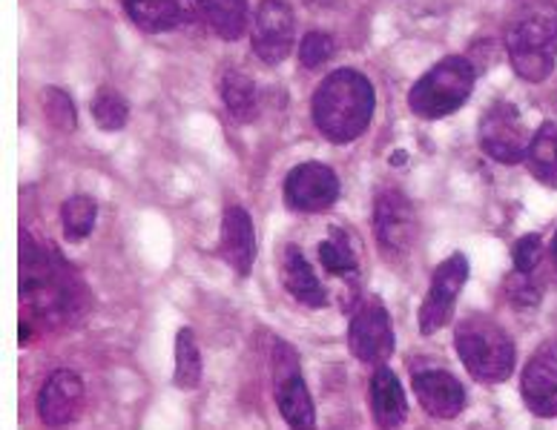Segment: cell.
<instances>
[{
    "instance_id": "6da1fadb",
    "label": "cell",
    "mask_w": 557,
    "mask_h": 430,
    "mask_svg": "<svg viewBox=\"0 0 557 430\" xmlns=\"http://www.w3.org/2000/svg\"><path fill=\"white\" fill-rule=\"evenodd\" d=\"M374 87L357 69L331 72L313 92L311 110L319 132L334 143L357 141L374 118Z\"/></svg>"
},
{
    "instance_id": "7a4b0ae2",
    "label": "cell",
    "mask_w": 557,
    "mask_h": 430,
    "mask_svg": "<svg viewBox=\"0 0 557 430\" xmlns=\"http://www.w3.org/2000/svg\"><path fill=\"white\" fill-rule=\"evenodd\" d=\"M506 49L520 78H549L557 61V0H525L509 21Z\"/></svg>"
},
{
    "instance_id": "3957f363",
    "label": "cell",
    "mask_w": 557,
    "mask_h": 430,
    "mask_svg": "<svg viewBox=\"0 0 557 430\" xmlns=\"http://www.w3.org/2000/svg\"><path fill=\"white\" fill-rule=\"evenodd\" d=\"M460 362L478 382H506L515 370V342L497 321L486 316H469L454 336Z\"/></svg>"
},
{
    "instance_id": "277c9868",
    "label": "cell",
    "mask_w": 557,
    "mask_h": 430,
    "mask_svg": "<svg viewBox=\"0 0 557 430\" xmlns=\"http://www.w3.org/2000/svg\"><path fill=\"white\" fill-rule=\"evenodd\" d=\"M474 78H478V72H474L471 61L460 55L443 58L440 64L431 66L417 80L411 96H408V106L417 118H446L469 101L471 92H474Z\"/></svg>"
},
{
    "instance_id": "5b68a950",
    "label": "cell",
    "mask_w": 557,
    "mask_h": 430,
    "mask_svg": "<svg viewBox=\"0 0 557 430\" xmlns=\"http://www.w3.org/2000/svg\"><path fill=\"white\" fill-rule=\"evenodd\" d=\"M273 365V393H276L278 414L290 428H313L317 425V410L313 399L308 393V384L299 370V356L290 344L276 342L271 356Z\"/></svg>"
},
{
    "instance_id": "8992f818",
    "label": "cell",
    "mask_w": 557,
    "mask_h": 430,
    "mask_svg": "<svg viewBox=\"0 0 557 430\" xmlns=\"http://www.w3.org/2000/svg\"><path fill=\"white\" fill-rule=\"evenodd\" d=\"M374 236L391 262H403L414 250L420 222L411 201L399 190H383L374 199Z\"/></svg>"
},
{
    "instance_id": "52a82bcc",
    "label": "cell",
    "mask_w": 557,
    "mask_h": 430,
    "mask_svg": "<svg viewBox=\"0 0 557 430\" xmlns=\"http://www.w3.org/2000/svg\"><path fill=\"white\" fill-rule=\"evenodd\" d=\"M532 132L515 104H497L480 124V147L488 159L500 164H520L529 152Z\"/></svg>"
},
{
    "instance_id": "ba28073f",
    "label": "cell",
    "mask_w": 557,
    "mask_h": 430,
    "mask_svg": "<svg viewBox=\"0 0 557 430\" xmlns=\"http://www.w3.org/2000/svg\"><path fill=\"white\" fill-rule=\"evenodd\" d=\"M348 347L354 358L366 365H383L394 353V330L391 316L380 299H366L359 304L348 327Z\"/></svg>"
},
{
    "instance_id": "9c48e42d",
    "label": "cell",
    "mask_w": 557,
    "mask_h": 430,
    "mask_svg": "<svg viewBox=\"0 0 557 430\" xmlns=\"http://www.w3.org/2000/svg\"><path fill=\"white\" fill-rule=\"evenodd\" d=\"M466 281H469V258L462 253L448 255L446 262L434 270L431 290L420 307L422 336H434L440 327H446L451 321L454 304H457V295H460Z\"/></svg>"
},
{
    "instance_id": "30bf717a",
    "label": "cell",
    "mask_w": 557,
    "mask_h": 430,
    "mask_svg": "<svg viewBox=\"0 0 557 430\" xmlns=\"http://www.w3.org/2000/svg\"><path fill=\"white\" fill-rule=\"evenodd\" d=\"M250 38H253V52L264 64H282L290 55L296 38V21L290 7L282 0H262L256 7Z\"/></svg>"
},
{
    "instance_id": "8fae6325",
    "label": "cell",
    "mask_w": 557,
    "mask_h": 430,
    "mask_svg": "<svg viewBox=\"0 0 557 430\" xmlns=\"http://www.w3.org/2000/svg\"><path fill=\"white\" fill-rule=\"evenodd\" d=\"M287 204L299 213H322L331 210L339 199V178L331 167L308 161L287 173L285 178Z\"/></svg>"
},
{
    "instance_id": "7c38bea8",
    "label": "cell",
    "mask_w": 557,
    "mask_h": 430,
    "mask_svg": "<svg viewBox=\"0 0 557 430\" xmlns=\"http://www.w3.org/2000/svg\"><path fill=\"white\" fill-rule=\"evenodd\" d=\"M520 393L534 416H557V353L543 347L534 353L520 376Z\"/></svg>"
},
{
    "instance_id": "4fadbf2b",
    "label": "cell",
    "mask_w": 557,
    "mask_h": 430,
    "mask_svg": "<svg viewBox=\"0 0 557 430\" xmlns=\"http://www.w3.org/2000/svg\"><path fill=\"white\" fill-rule=\"evenodd\" d=\"M81 402H84V382L72 370H55L47 376V382L38 393V416L49 428H64L75 419Z\"/></svg>"
},
{
    "instance_id": "5bb4252c",
    "label": "cell",
    "mask_w": 557,
    "mask_h": 430,
    "mask_svg": "<svg viewBox=\"0 0 557 430\" xmlns=\"http://www.w3.org/2000/svg\"><path fill=\"white\" fill-rule=\"evenodd\" d=\"M414 393L422 410L434 419H454L466 407V388L446 370H425L414 376Z\"/></svg>"
},
{
    "instance_id": "9a60e30c",
    "label": "cell",
    "mask_w": 557,
    "mask_h": 430,
    "mask_svg": "<svg viewBox=\"0 0 557 430\" xmlns=\"http://www.w3.org/2000/svg\"><path fill=\"white\" fill-rule=\"evenodd\" d=\"M219 253L233 273L247 276L256 262V230L245 207H227L222 215V239Z\"/></svg>"
},
{
    "instance_id": "2e32d148",
    "label": "cell",
    "mask_w": 557,
    "mask_h": 430,
    "mask_svg": "<svg viewBox=\"0 0 557 430\" xmlns=\"http://www.w3.org/2000/svg\"><path fill=\"white\" fill-rule=\"evenodd\" d=\"M371 416L380 428H399L408 419L406 391L391 367H376L371 376Z\"/></svg>"
},
{
    "instance_id": "e0dca14e",
    "label": "cell",
    "mask_w": 557,
    "mask_h": 430,
    "mask_svg": "<svg viewBox=\"0 0 557 430\" xmlns=\"http://www.w3.org/2000/svg\"><path fill=\"white\" fill-rule=\"evenodd\" d=\"M129 21L144 33H170L190 17V0H121Z\"/></svg>"
},
{
    "instance_id": "ac0fdd59",
    "label": "cell",
    "mask_w": 557,
    "mask_h": 430,
    "mask_svg": "<svg viewBox=\"0 0 557 430\" xmlns=\"http://www.w3.org/2000/svg\"><path fill=\"white\" fill-rule=\"evenodd\" d=\"M282 284L296 302L305 304V307H325L327 293L322 281L317 279V273L308 264V258L302 255V250L296 244H287L285 258H282Z\"/></svg>"
},
{
    "instance_id": "d6986e66",
    "label": "cell",
    "mask_w": 557,
    "mask_h": 430,
    "mask_svg": "<svg viewBox=\"0 0 557 430\" xmlns=\"http://www.w3.org/2000/svg\"><path fill=\"white\" fill-rule=\"evenodd\" d=\"M529 169L546 187H557V124H543L525 152Z\"/></svg>"
},
{
    "instance_id": "ffe728a7",
    "label": "cell",
    "mask_w": 557,
    "mask_h": 430,
    "mask_svg": "<svg viewBox=\"0 0 557 430\" xmlns=\"http://www.w3.org/2000/svg\"><path fill=\"white\" fill-rule=\"evenodd\" d=\"M219 38H242L247 26V0H196Z\"/></svg>"
},
{
    "instance_id": "44dd1931",
    "label": "cell",
    "mask_w": 557,
    "mask_h": 430,
    "mask_svg": "<svg viewBox=\"0 0 557 430\" xmlns=\"http://www.w3.org/2000/svg\"><path fill=\"white\" fill-rule=\"evenodd\" d=\"M222 98L236 121H253L259 112V89H256L253 78L239 69L224 72Z\"/></svg>"
},
{
    "instance_id": "7402d4cb",
    "label": "cell",
    "mask_w": 557,
    "mask_h": 430,
    "mask_svg": "<svg viewBox=\"0 0 557 430\" xmlns=\"http://www.w3.org/2000/svg\"><path fill=\"white\" fill-rule=\"evenodd\" d=\"M175 388L182 391H196L201 384V353L196 344V333L190 327H182L175 336Z\"/></svg>"
},
{
    "instance_id": "603a6c76",
    "label": "cell",
    "mask_w": 557,
    "mask_h": 430,
    "mask_svg": "<svg viewBox=\"0 0 557 430\" xmlns=\"http://www.w3.org/2000/svg\"><path fill=\"white\" fill-rule=\"evenodd\" d=\"M319 262L336 279H354V273L359 267L354 248H350L348 236L343 230H331V239L319 244Z\"/></svg>"
},
{
    "instance_id": "cb8c5ba5",
    "label": "cell",
    "mask_w": 557,
    "mask_h": 430,
    "mask_svg": "<svg viewBox=\"0 0 557 430\" xmlns=\"http://www.w3.org/2000/svg\"><path fill=\"white\" fill-rule=\"evenodd\" d=\"M98 218V204L92 195H72L61 207V227L70 241L87 239Z\"/></svg>"
},
{
    "instance_id": "d4e9b609",
    "label": "cell",
    "mask_w": 557,
    "mask_h": 430,
    "mask_svg": "<svg viewBox=\"0 0 557 430\" xmlns=\"http://www.w3.org/2000/svg\"><path fill=\"white\" fill-rule=\"evenodd\" d=\"M92 118L104 132H119L124 129L129 118L127 101L115 92V89H101L96 98H92Z\"/></svg>"
},
{
    "instance_id": "484cf974",
    "label": "cell",
    "mask_w": 557,
    "mask_h": 430,
    "mask_svg": "<svg viewBox=\"0 0 557 430\" xmlns=\"http://www.w3.org/2000/svg\"><path fill=\"white\" fill-rule=\"evenodd\" d=\"M44 112H47V121L58 132H72L78 127V115H75L72 98L66 96L64 89H44Z\"/></svg>"
},
{
    "instance_id": "4316f807",
    "label": "cell",
    "mask_w": 557,
    "mask_h": 430,
    "mask_svg": "<svg viewBox=\"0 0 557 430\" xmlns=\"http://www.w3.org/2000/svg\"><path fill=\"white\" fill-rule=\"evenodd\" d=\"M334 55V40L325 33H311L302 38V47H299V61H302L305 69H317Z\"/></svg>"
},
{
    "instance_id": "83f0119b",
    "label": "cell",
    "mask_w": 557,
    "mask_h": 430,
    "mask_svg": "<svg viewBox=\"0 0 557 430\" xmlns=\"http://www.w3.org/2000/svg\"><path fill=\"white\" fill-rule=\"evenodd\" d=\"M541 253H543V241H541V236H534V232L523 236V239L515 244L511 255H515V267H518L520 276H532V273L537 270V264H541Z\"/></svg>"
},
{
    "instance_id": "f1b7e54d",
    "label": "cell",
    "mask_w": 557,
    "mask_h": 430,
    "mask_svg": "<svg viewBox=\"0 0 557 430\" xmlns=\"http://www.w3.org/2000/svg\"><path fill=\"white\" fill-rule=\"evenodd\" d=\"M552 276L557 281V232H555V241H552Z\"/></svg>"
}]
</instances>
